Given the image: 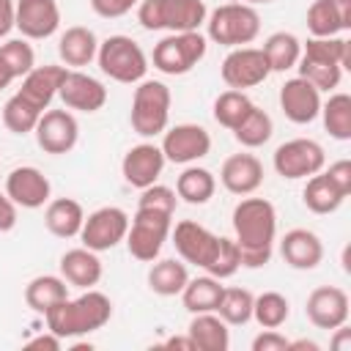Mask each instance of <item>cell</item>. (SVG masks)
I'll use <instances>...</instances> for the list:
<instances>
[{"label":"cell","instance_id":"cell-25","mask_svg":"<svg viewBox=\"0 0 351 351\" xmlns=\"http://www.w3.org/2000/svg\"><path fill=\"white\" fill-rule=\"evenodd\" d=\"M351 27V0H313L307 8V30L313 38H329Z\"/></svg>","mask_w":351,"mask_h":351},{"label":"cell","instance_id":"cell-34","mask_svg":"<svg viewBox=\"0 0 351 351\" xmlns=\"http://www.w3.org/2000/svg\"><path fill=\"white\" fill-rule=\"evenodd\" d=\"M302 200H304V206H307L313 214H332V211H337V208L343 206L346 195H343V192L326 178V173L321 170V173H315V176L307 178L304 192H302Z\"/></svg>","mask_w":351,"mask_h":351},{"label":"cell","instance_id":"cell-50","mask_svg":"<svg viewBox=\"0 0 351 351\" xmlns=\"http://www.w3.org/2000/svg\"><path fill=\"white\" fill-rule=\"evenodd\" d=\"M14 16H16V3L0 0V38H5L14 30Z\"/></svg>","mask_w":351,"mask_h":351},{"label":"cell","instance_id":"cell-53","mask_svg":"<svg viewBox=\"0 0 351 351\" xmlns=\"http://www.w3.org/2000/svg\"><path fill=\"white\" fill-rule=\"evenodd\" d=\"M288 351H318V343H313V340H288Z\"/></svg>","mask_w":351,"mask_h":351},{"label":"cell","instance_id":"cell-51","mask_svg":"<svg viewBox=\"0 0 351 351\" xmlns=\"http://www.w3.org/2000/svg\"><path fill=\"white\" fill-rule=\"evenodd\" d=\"M335 332V337H332V348L335 351H351V329L343 324V326H337V329H332Z\"/></svg>","mask_w":351,"mask_h":351},{"label":"cell","instance_id":"cell-3","mask_svg":"<svg viewBox=\"0 0 351 351\" xmlns=\"http://www.w3.org/2000/svg\"><path fill=\"white\" fill-rule=\"evenodd\" d=\"M299 77L313 82L318 90H335L346 69H351V41L348 38H307L299 55Z\"/></svg>","mask_w":351,"mask_h":351},{"label":"cell","instance_id":"cell-9","mask_svg":"<svg viewBox=\"0 0 351 351\" xmlns=\"http://www.w3.org/2000/svg\"><path fill=\"white\" fill-rule=\"evenodd\" d=\"M170 228H173V214L154 211V208H137V214L129 219V230L123 239L129 255L143 263L156 261L170 236Z\"/></svg>","mask_w":351,"mask_h":351},{"label":"cell","instance_id":"cell-19","mask_svg":"<svg viewBox=\"0 0 351 351\" xmlns=\"http://www.w3.org/2000/svg\"><path fill=\"white\" fill-rule=\"evenodd\" d=\"M280 110L291 123H313L321 112V90L304 77H291L280 88Z\"/></svg>","mask_w":351,"mask_h":351},{"label":"cell","instance_id":"cell-2","mask_svg":"<svg viewBox=\"0 0 351 351\" xmlns=\"http://www.w3.org/2000/svg\"><path fill=\"white\" fill-rule=\"evenodd\" d=\"M47 329L55 332L58 337H80V335H90L96 329H101L110 318H112V302L107 293L85 288V293H80L77 299H63L58 304H52L47 313Z\"/></svg>","mask_w":351,"mask_h":351},{"label":"cell","instance_id":"cell-8","mask_svg":"<svg viewBox=\"0 0 351 351\" xmlns=\"http://www.w3.org/2000/svg\"><path fill=\"white\" fill-rule=\"evenodd\" d=\"M208 41L200 30H189V33H170L165 36L156 47H154V69H159L167 77H181L189 74L203 58H206Z\"/></svg>","mask_w":351,"mask_h":351},{"label":"cell","instance_id":"cell-12","mask_svg":"<svg viewBox=\"0 0 351 351\" xmlns=\"http://www.w3.org/2000/svg\"><path fill=\"white\" fill-rule=\"evenodd\" d=\"M219 74H222V82L228 88L247 90V88H255V85L266 82L271 69H269V60H266L261 47H233L225 55V60L219 66Z\"/></svg>","mask_w":351,"mask_h":351},{"label":"cell","instance_id":"cell-24","mask_svg":"<svg viewBox=\"0 0 351 351\" xmlns=\"http://www.w3.org/2000/svg\"><path fill=\"white\" fill-rule=\"evenodd\" d=\"M280 255L282 261L296 271H310L324 261V244L318 233L307 228H291L280 239Z\"/></svg>","mask_w":351,"mask_h":351},{"label":"cell","instance_id":"cell-1","mask_svg":"<svg viewBox=\"0 0 351 351\" xmlns=\"http://www.w3.org/2000/svg\"><path fill=\"white\" fill-rule=\"evenodd\" d=\"M233 233L241 255L244 269H261L271 261L274 239H277V211L266 197H250L244 195L233 214Z\"/></svg>","mask_w":351,"mask_h":351},{"label":"cell","instance_id":"cell-11","mask_svg":"<svg viewBox=\"0 0 351 351\" xmlns=\"http://www.w3.org/2000/svg\"><path fill=\"white\" fill-rule=\"evenodd\" d=\"M126 230H129V214L118 206H101L85 217L80 241L93 252H104L118 247L126 239Z\"/></svg>","mask_w":351,"mask_h":351},{"label":"cell","instance_id":"cell-29","mask_svg":"<svg viewBox=\"0 0 351 351\" xmlns=\"http://www.w3.org/2000/svg\"><path fill=\"white\" fill-rule=\"evenodd\" d=\"M82 222H85V211H82L80 200H74V197H55V200L47 203L44 225H47V230L52 236L74 239V236H80Z\"/></svg>","mask_w":351,"mask_h":351},{"label":"cell","instance_id":"cell-10","mask_svg":"<svg viewBox=\"0 0 351 351\" xmlns=\"http://www.w3.org/2000/svg\"><path fill=\"white\" fill-rule=\"evenodd\" d=\"M271 165H274L277 176L296 181V178H310V176L321 173L326 165V154H324L321 143H315L310 137H293L274 148Z\"/></svg>","mask_w":351,"mask_h":351},{"label":"cell","instance_id":"cell-17","mask_svg":"<svg viewBox=\"0 0 351 351\" xmlns=\"http://www.w3.org/2000/svg\"><path fill=\"white\" fill-rule=\"evenodd\" d=\"M14 27L22 33V38H49L60 27V8L58 0H16V16Z\"/></svg>","mask_w":351,"mask_h":351},{"label":"cell","instance_id":"cell-55","mask_svg":"<svg viewBox=\"0 0 351 351\" xmlns=\"http://www.w3.org/2000/svg\"><path fill=\"white\" fill-rule=\"evenodd\" d=\"M239 3H247V5H266V3H274V0H239Z\"/></svg>","mask_w":351,"mask_h":351},{"label":"cell","instance_id":"cell-40","mask_svg":"<svg viewBox=\"0 0 351 351\" xmlns=\"http://www.w3.org/2000/svg\"><path fill=\"white\" fill-rule=\"evenodd\" d=\"M250 110H252V99H250L244 90L228 88V90H222V93L214 99V110H211V112H214V121H217L219 126H225V129L233 132Z\"/></svg>","mask_w":351,"mask_h":351},{"label":"cell","instance_id":"cell-41","mask_svg":"<svg viewBox=\"0 0 351 351\" xmlns=\"http://www.w3.org/2000/svg\"><path fill=\"white\" fill-rule=\"evenodd\" d=\"M41 118V110H36L30 101H25L19 93H14L5 104H3V123L8 132L14 134H30L36 129Z\"/></svg>","mask_w":351,"mask_h":351},{"label":"cell","instance_id":"cell-16","mask_svg":"<svg viewBox=\"0 0 351 351\" xmlns=\"http://www.w3.org/2000/svg\"><path fill=\"white\" fill-rule=\"evenodd\" d=\"M304 315L315 329H337L348 321V293L337 285H318L304 302Z\"/></svg>","mask_w":351,"mask_h":351},{"label":"cell","instance_id":"cell-49","mask_svg":"<svg viewBox=\"0 0 351 351\" xmlns=\"http://www.w3.org/2000/svg\"><path fill=\"white\" fill-rule=\"evenodd\" d=\"M14 225H16V203L5 192H0V233L14 230Z\"/></svg>","mask_w":351,"mask_h":351},{"label":"cell","instance_id":"cell-23","mask_svg":"<svg viewBox=\"0 0 351 351\" xmlns=\"http://www.w3.org/2000/svg\"><path fill=\"white\" fill-rule=\"evenodd\" d=\"M66 66H55V63H47V66H33L25 77H22V88L16 90L25 101H30L36 110H49L52 99L58 96L60 90V82L66 77Z\"/></svg>","mask_w":351,"mask_h":351},{"label":"cell","instance_id":"cell-47","mask_svg":"<svg viewBox=\"0 0 351 351\" xmlns=\"http://www.w3.org/2000/svg\"><path fill=\"white\" fill-rule=\"evenodd\" d=\"M252 351H288V337L277 329H263L252 337Z\"/></svg>","mask_w":351,"mask_h":351},{"label":"cell","instance_id":"cell-21","mask_svg":"<svg viewBox=\"0 0 351 351\" xmlns=\"http://www.w3.org/2000/svg\"><path fill=\"white\" fill-rule=\"evenodd\" d=\"M5 195L16 203V208H41L44 203H49L52 184L38 167L22 165L5 176Z\"/></svg>","mask_w":351,"mask_h":351},{"label":"cell","instance_id":"cell-26","mask_svg":"<svg viewBox=\"0 0 351 351\" xmlns=\"http://www.w3.org/2000/svg\"><path fill=\"white\" fill-rule=\"evenodd\" d=\"M104 269L99 261V252L88 247H74L60 255V277L74 288H93L99 285Z\"/></svg>","mask_w":351,"mask_h":351},{"label":"cell","instance_id":"cell-13","mask_svg":"<svg viewBox=\"0 0 351 351\" xmlns=\"http://www.w3.org/2000/svg\"><path fill=\"white\" fill-rule=\"evenodd\" d=\"M33 134H36V143H38V148L44 154L60 156V154H69L77 145L80 123L71 115V110H66V107L63 110H44L38 123H36V129H33Z\"/></svg>","mask_w":351,"mask_h":351},{"label":"cell","instance_id":"cell-33","mask_svg":"<svg viewBox=\"0 0 351 351\" xmlns=\"http://www.w3.org/2000/svg\"><path fill=\"white\" fill-rule=\"evenodd\" d=\"M189 280L186 263L176 261V258H162V261H151L148 269V288L156 296H178L184 291Z\"/></svg>","mask_w":351,"mask_h":351},{"label":"cell","instance_id":"cell-14","mask_svg":"<svg viewBox=\"0 0 351 351\" xmlns=\"http://www.w3.org/2000/svg\"><path fill=\"white\" fill-rule=\"evenodd\" d=\"M162 154L173 165H192L211 151V134L200 123H176L173 129H165L162 137Z\"/></svg>","mask_w":351,"mask_h":351},{"label":"cell","instance_id":"cell-37","mask_svg":"<svg viewBox=\"0 0 351 351\" xmlns=\"http://www.w3.org/2000/svg\"><path fill=\"white\" fill-rule=\"evenodd\" d=\"M271 132H274L271 115H269L266 110H261V107L252 104V110H250V112L241 118V123L233 129V137H236L244 148H261V145H266V143L271 140Z\"/></svg>","mask_w":351,"mask_h":351},{"label":"cell","instance_id":"cell-54","mask_svg":"<svg viewBox=\"0 0 351 351\" xmlns=\"http://www.w3.org/2000/svg\"><path fill=\"white\" fill-rule=\"evenodd\" d=\"M165 346H167V348H186V351H195V346H192L189 335H186V337H170Z\"/></svg>","mask_w":351,"mask_h":351},{"label":"cell","instance_id":"cell-45","mask_svg":"<svg viewBox=\"0 0 351 351\" xmlns=\"http://www.w3.org/2000/svg\"><path fill=\"white\" fill-rule=\"evenodd\" d=\"M137 3L140 0H90V8L101 19H118V16L129 14L132 8H137Z\"/></svg>","mask_w":351,"mask_h":351},{"label":"cell","instance_id":"cell-4","mask_svg":"<svg viewBox=\"0 0 351 351\" xmlns=\"http://www.w3.org/2000/svg\"><path fill=\"white\" fill-rule=\"evenodd\" d=\"M208 8L203 0H140L137 22L145 30H170L189 33L206 25Z\"/></svg>","mask_w":351,"mask_h":351},{"label":"cell","instance_id":"cell-15","mask_svg":"<svg viewBox=\"0 0 351 351\" xmlns=\"http://www.w3.org/2000/svg\"><path fill=\"white\" fill-rule=\"evenodd\" d=\"M176 252L181 255L184 263H192L197 269L206 271V266L211 263L217 247H219V236L211 233L206 225L195 222V219H181L176 222V228H170Z\"/></svg>","mask_w":351,"mask_h":351},{"label":"cell","instance_id":"cell-39","mask_svg":"<svg viewBox=\"0 0 351 351\" xmlns=\"http://www.w3.org/2000/svg\"><path fill=\"white\" fill-rule=\"evenodd\" d=\"M291 315V302L280 291H263L252 302V318L263 329H280Z\"/></svg>","mask_w":351,"mask_h":351},{"label":"cell","instance_id":"cell-52","mask_svg":"<svg viewBox=\"0 0 351 351\" xmlns=\"http://www.w3.org/2000/svg\"><path fill=\"white\" fill-rule=\"evenodd\" d=\"M14 80H16V77H14L11 66H8V63H5L3 58H0V90H3V88H8V85H11Z\"/></svg>","mask_w":351,"mask_h":351},{"label":"cell","instance_id":"cell-42","mask_svg":"<svg viewBox=\"0 0 351 351\" xmlns=\"http://www.w3.org/2000/svg\"><path fill=\"white\" fill-rule=\"evenodd\" d=\"M239 269H241V255H239L236 239L219 236V247H217L211 263L206 266V274H211V277H217V280H228V277H233Z\"/></svg>","mask_w":351,"mask_h":351},{"label":"cell","instance_id":"cell-38","mask_svg":"<svg viewBox=\"0 0 351 351\" xmlns=\"http://www.w3.org/2000/svg\"><path fill=\"white\" fill-rule=\"evenodd\" d=\"M252 302L255 296L247 288H222L219 304H217V315L228 324V326H244L252 321Z\"/></svg>","mask_w":351,"mask_h":351},{"label":"cell","instance_id":"cell-44","mask_svg":"<svg viewBox=\"0 0 351 351\" xmlns=\"http://www.w3.org/2000/svg\"><path fill=\"white\" fill-rule=\"evenodd\" d=\"M176 203H178L176 189H170V186H165V184H151V186L140 189L137 208H154V211L176 214Z\"/></svg>","mask_w":351,"mask_h":351},{"label":"cell","instance_id":"cell-7","mask_svg":"<svg viewBox=\"0 0 351 351\" xmlns=\"http://www.w3.org/2000/svg\"><path fill=\"white\" fill-rule=\"evenodd\" d=\"M96 63H99L101 74H107L110 80L123 82V85H134V82L145 80V71H148V58H145L143 47L129 36H110V38L99 41Z\"/></svg>","mask_w":351,"mask_h":351},{"label":"cell","instance_id":"cell-18","mask_svg":"<svg viewBox=\"0 0 351 351\" xmlns=\"http://www.w3.org/2000/svg\"><path fill=\"white\" fill-rule=\"evenodd\" d=\"M58 96L66 110H77V112H99L107 104V88L96 77L77 69L66 71Z\"/></svg>","mask_w":351,"mask_h":351},{"label":"cell","instance_id":"cell-28","mask_svg":"<svg viewBox=\"0 0 351 351\" xmlns=\"http://www.w3.org/2000/svg\"><path fill=\"white\" fill-rule=\"evenodd\" d=\"M186 335L195 351H228L230 348L228 324L217 313H195L186 326Z\"/></svg>","mask_w":351,"mask_h":351},{"label":"cell","instance_id":"cell-48","mask_svg":"<svg viewBox=\"0 0 351 351\" xmlns=\"http://www.w3.org/2000/svg\"><path fill=\"white\" fill-rule=\"evenodd\" d=\"M60 346H63V337H58L49 329H47V335H36L25 343L27 351H60Z\"/></svg>","mask_w":351,"mask_h":351},{"label":"cell","instance_id":"cell-35","mask_svg":"<svg viewBox=\"0 0 351 351\" xmlns=\"http://www.w3.org/2000/svg\"><path fill=\"white\" fill-rule=\"evenodd\" d=\"M261 49H263L271 71H288V69H296V63H299L302 41L288 30H277L263 41Z\"/></svg>","mask_w":351,"mask_h":351},{"label":"cell","instance_id":"cell-20","mask_svg":"<svg viewBox=\"0 0 351 351\" xmlns=\"http://www.w3.org/2000/svg\"><path fill=\"white\" fill-rule=\"evenodd\" d=\"M165 154L159 145L154 143H140V145H132L123 159H121V173H123V181L134 189H145L151 184L159 181L162 170H165Z\"/></svg>","mask_w":351,"mask_h":351},{"label":"cell","instance_id":"cell-22","mask_svg":"<svg viewBox=\"0 0 351 351\" xmlns=\"http://www.w3.org/2000/svg\"><path fill=\"white\" fill-rule=\"evenodd\" d=\"M219 184L230 195H252L263 184V165L255 154H230L219 167Z\"/></svg>","mask_w":351,"mask_h":351},{"label":"cell","instance_id":"cell-30","mask_svg":"<svg viewBox=\"0 0 351 351\" xmlns=\"http://www.w3.org/2000/svg\"><path fill=\"white\" fill-rule=\"evenodd\" d=\"M222 288H225L222 280H217L211 274H203V277H189L178 296L184 302V310L192 313V315L195 313H217Z\"/></svg>","mask_w":351,"mask_h":351},{"label":"cell","instance_id":"cell-43","mask_svg":"<svg viewBox=\"0 0 351 351\" xmlns=\"http://www.w3.org/2000/svg\"><path fill=\"white\" fill-rule=\"evenodd\" d=\"M0 58L11 66L16 80H22L36 66V52H33V47L25 38H11V41L0 44Z\"/></svg>","mask_w":351,"mask_h":351},{"label":"cell","instance_id":"cell-27","mask_svg":"<svg viewBox=\"0 0 351 351\" xmlns=\"http://www.w3.org/2000/svg\"><path fill=\"white\" fill-rule=\"evenodd\" d=\"M96 52H99V38L85 25L66 27L58 38V55H60L63 66H71V69L88 66L90 60H96Z\"/></svg>","mask_w":351,"mask_h":351},{"label":"cell","instance_id":"cell-32","mask_svg":"<svg viewBox=\"0 0 351 351\" xmlns=\"http://www.w3.org/2000/svg\"><path fill=\"white\" fill-rule=\"evenodd\" d=\"M217 192V178L211 170L206 167H197V165H189L184 167V173L176 178V195L189 203V206H203L214 197Z\"/></svg>","mask_w":351,"mask_h":351},{"label":"cell","instance_id":"cell-46","mask_svg":"<svg viewBox=\"0 0 351 351\" xmlns=\"http://www.w3.org/2000/svg\"><path fill=\"white\" fill-rule=\"evenodd\" d=\"M326 173V178L348 197L351 195V162L348 159H337V162H332L329 165V170H324Z\"/></svg>","mask_w":351,"mask_h":351},{"label":"cell","instance_id":"cell-6","mask_svg":"<svg viewBox=\"0 0 351 351\" xmlns=\"http://www.w3.org/2000/svg\"><path fill=\"white\" fill-rule=\"evenodd\" d=\"M170 88L159 80H140L132 96L129 123L140 137H156L170 121Z\"/></svg>","mask_w":351,"mask_h":351},{"label":"cell","instance_id":"cell-5","mask_svg":"<svg viewBox=\"0 0 351 351\" xmlns=\"http://www.w3.org/2000/svg\"><path fill=\"white\" fill-rule=\"evenodd\" d=\"M261 33V16L255 5L225 3L206 16V36L222 47H247Z\"/></svg>","mask_w":351,"mask_h":351},{"label":"cell","instance_id":"cell-36","mask_svg":"<svg viewBox=\"0 0 351 351\" xmlns=\"http://www.w3.org/2000/svg\"><path fill=\"white\" fill-rule=\"evenodd\" d=\"M324 129L335 140H351V96L348 93H332L326 101H321Z\"/></svg>","mask_w":351,"mask_h":351},{"label":"cell","instance_id":"cell-31","mask_svg":"<svg viewBox=\"0 0 351 351\" xmlns=\"http://www.w3.org/2000/svg\"><path fill=\"white\" fill-rule=\"evenodd\" d=\"M66 296H69V282L58 274H38L25 285V304L38 315H44L52 304L63 302Z\"/></svg>","mask_w":351,"mask_h":351}]
</instances>
